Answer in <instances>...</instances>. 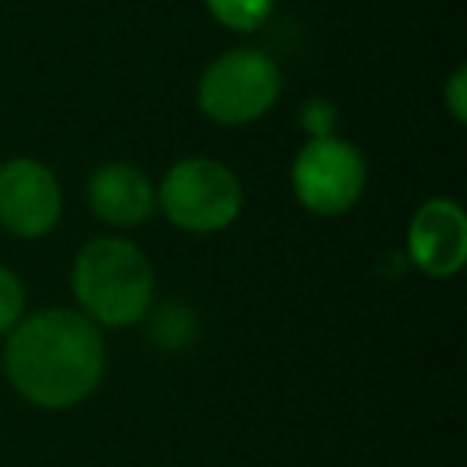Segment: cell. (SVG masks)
<instances>
[{
    "mask_svg": "<svg viewBox=\"0 0 467 467\" xmlns=\"http://www.w3.org/2000/svg\"><path fill=\"white\" fill-rule=\"evenodd\" d=\"M4 368L10 384L36 407H74L90 397L103 378V333L80 311L48 307L23 317L7 333Z\"/></svg>",
    "mask_w": 467,
    "mask_h": 467,
    "instance_id": "1",
    "label": "cell"
},
{
    "mask_svg": "<svg viewBox=\"0 0 467 467\" xmlns=\"http://www.w3.org/2000/svg\"><path fill=\"white\" fill-rule=\"evenodd\" d=\"M71 288L90 324L129 327L154 305V269L131 241L97 237L74 260Z\"/></svg>",
    "mask_w": 467,
    "mask_h": 467,
    "instance_id": "2",
    "label": "cell"
},
{
    "mask_svg": "<svg viewBox=\"0 0 467 467\" xmlns=\"http://www.w3.org/2000/svg\"><path fill=\"white\" fill-rule=\"evenodd\" d=\"M163 214L189 234H214L234 224L244 208L241 180L212 157H186L167 170L157 192Z\"/></svg>",
    "mask_w": 467,
    "mask_h": 467,
    "instance_id": "3",
    "label": "cell"
},
{
    "mask_svg": "<svg viewBox=\"0 0 467 467\" xmlns=\"http://www.w3.org/2000/svg\"><path fill=\"white\" fill-rule=\"evenodd\" d=\"M282 93V71L266 52L234 48L199 80V109L218 125H247L266 116Z\"/></svg>",
    "mask_w": 467,
    "mask_h": 467,
    "instance_id": "4",
    "label": "cell"
},
{
    "mask_svg": "<svg viewBox=\"0 0 467 467\" xmlns=\"http://www.w3.org/2000/svg\"><path fill=\"white\" fill-rule=\"evenodd\" d=\"M368 167L362 150L346 138H311L292 167V189L314 214H343L362 199Z\"/></svg>",
    "mask_w": 467,
    "mask_h": 467,
    "instance_id": "5",
    "label": "cell"
},
{
    "mask_svg": "<svg viewBox=\"0 0 467 467\" xmlns=\"http://www.w3.org/2000/svg\"><path fill=\"white\" fill-rule=\"evenodd\" d=\"M65 212L61 182L46 163L16 157L0 167V224L16 237H46Z\"/></svg>",
    "mask_w": 467,
    "mask_h": 467,
    "instance_id": "6",
    "label": "cell"
},
{
    "mask_svg": "<svg viewBox=\"0 0 467 467\" xmlns=\"http://www.w3.org/2000/svg\"><path fill=\"white\" fill-rule=\"evenodd\" d=\"M407 256L420 273L451 279L467 260V218L458 202L429 199L416 208L407 231Z\"/></svg>",
    "mask_w": 467,
    "mask_h": 467,
    "instance_id": "7",
    "label": "cell"
},
{
    "mask_svg": "<svg viewBox=\"0 0 467 467\" xmlns=\"http://www.w3.org/2000/svg\"><path fill=\"white\" fill-rule=\"evenodd\" d=\"M87 199L99 221L112 227H138L154 214L157 189L148 173L131 163H103L87 182Z\"/></svg>",
    "mask_w": 467,
    "mask_h": 467,
    "instance_id": "8",
    "label": "cell"
},
{
    "mask_svg": "<svg viewBox=\"0 0 467 467\" xmlns=\"http://www.w3.org/2000/svg\"><path fill=\"white\" fill-rule=\"evenodd\" d=\"M195 330H199L195 314L189 311L182 301H167V305H161L148 324V337L154 339L157 346H163V349H182V346H189L195 339Z\"/></svg>",
    "mask_w": 467,
    "mask_h": 467,
    "instance_id": "9",
    "label": "cell"
},
{
    "mask_svg": "<svg viewBox=\"0 0 467 467\" xmlns=\"http://www.w3.org/2000/svg\"><path fill=\"white\" fill-rule=\"evenodd\" d=\"M275 0H205V10L234 33H254L273 16Z\"/></svg>",
    "mask_w": 467,
    "mask_h": 467,
    "instance_id": "10",
    "label": "cell"
},
{
    "mask_svg": "<svg viewBox=\"0 0 467 467\" xmlns=\"http://www.w3.org/2000/svg\"><path fill=\"white\" fill-rule=\"evenodd\" d=\"M26 314V288L20 275L0 266V333H10Z\"/></svg>",
    "mask_w": 467,
    "mask_h": 467,
    "instance_id": "11",
    "label": "cell"
},
{
    "mask_svg": "<svg viewBox=\"0 0 467 467\" xmlns=\"http://www.w3.org/2000/svg\"><path fill=\"white\" fill-rule=\"evenodd\" d=\"M337 106L330 103V99H307L305 106H301V129L307 131V141L311 138H330L333 129H337Z\"/></svg>",
    "mask_w": 467,
    "mask_h": 467,
    "instance_id": "12",
    "label": "cell"
},
{
    "mask_svg": "<svg viewBox=\"0 0 467 467\" xmlns=\"http://www.w3.org/2000/svg\"><path fill=\"white\" fill-rule=\"evenodd\" d=\"M445 106L454 122H464L467 119V71L464 67H458V71L451 74V80L445 84Z\"/></svg>",
    "mask_w": 467,
    "mask_h": 467,
    "instance_id": "13",
    "label": "cell"
}]
</instances>
